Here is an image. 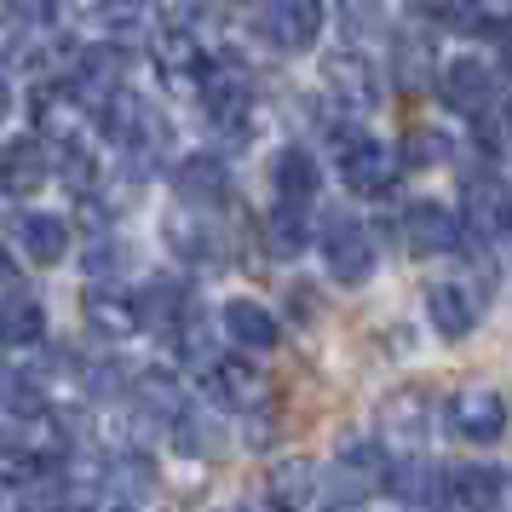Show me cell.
I'll return each mask as SVG.
<instances>
[{
	"label": "cell",
	"mask_w": 512,
	"mask_h": 512,
	"mask_svg": "<svg viewBox=\"0 0 512 512\" xmlns=\"http://www.w3.org/2000/svg\"><path fill=\"white\" fill-rule=\"evenodd\" d=\"M334 162H340V179H346L357 196H386L397 179V156L369 133H334Z\"/></svg>",
	"instance_id": "6da1fadb"
},
{
	"label": "cell",
	"mask_w": 512,
	"mask_h": 512,
	"mask_svg": "<svg viewBox=\"0 0 512 512\" xmlns=\"http://www.w3.org/2000/svg\"><path fill=\"white\" fill-rule=\"evenodd\" d=\"M196 93H202V110H208L219 127H242L248 110H254V81H248V70L231 64V58H213L208 70H202V81H196Z\"/></svg>",
	"instance_id": "7a4b0ae2"
},
{
	"label": "cell",
	"mask_w": 512,
	"mask_h": 512,
	"mask_svg": "<svg viewBox=\"0 0 512 512\" xmlns=\"http://www.w3.org/2000/svg\"><path fill=\"white\" fill-rule=\"evenodd\" d=\"M380 484L392 489L403 507L420 512H455V495H449V472L438 461H392Z\"/></svg>",
	"instance_id": "3957f363"
},
{
	"label": "cell",
	"mask_w": 512,
	"mask_h": 512,
	"mask_svg": "<svg viewBox=\"0 0 512 512\" xmlns=\"http://www.w3.org/2000/svg\"><path fill=\"white\" fill-rule=\"evenodd\" d=\"M323 259H328V271L340 282H351V288L374 277V242L357 219H346V213H334L323 225Z\"/></svg>",
	"instance_id": "277c9868"
},
{
	"label": "cell",
	"mask_w": 512,
	"mask_h": 512,
	"mask_svg": "<svg viewBox=\"0 0 512 512\" xmlns=\"http://www.w3.org/2000/svg\"><path fill=\"white\" fill-rule=\"evenodd\" d=\"M443 104H449L455 116H472V121L495 116V70L478 64V58H455V64L443 70Z\"/></svg>",
	"instance_id": "5b68a950"
},
{
	"label": "cell",
	"mask_w": 512,
	"mask_h": 512,
	"mask_svg": "<svg viewBox=\"0 0 512 512\" xmlns=\"http://www.w3.org/2000/svg\"><path fill=\"white\" fill-rule=\"evenodd\" d=\"M403 242H409V254H420V259L455 254V248H461V219L443 208V202H415V208L403 213Z\"/></svg>",
	"instance_id": "8992f818"
},
{
	"label": "cell",
	"mask_w": 512,
	"mask_h": 512,
	"mask_svg": "<svg viewBox=\"0 0 512 512\" xmlns=\"http://www.w3.org/2000/svg\"><path fill=\"white\" fill-rule=\"evenodd\" d=\"M449 426H455L466 443H495L507 432V403H501V392H489V386H466V392L449 403Z\"/></svg>",
	"instance_id": "52a82bcc"
},
{
	"label": "cell",
	"mask_w": 512,
	"mask_h": 512,
	"mask_svg": "<svg viewBox=\"0 0 512 512\" xmlns=\"http://www.w3.org/2000/svg\"><path fill=\"white\" fill-rule=\"evenodd\" d=\"M466 225L484 236V242H495V236H512V190L501 185V179L478 173V179L466 185Z\"/></svg>",
	"instance_id": "ba28073f"
},
{
	"label": "cell",
	"mask_w": 512,
	"mask_h": 512,
	"mask_svg": "<svg viewBox=\"0 0 512 512\" xmlns=\"http://www.w3.org/2000/svg\"><path fill=\"white\" fill-rule=\"evenodd\" d=\"M265 29L282 52H300L323 35V0H271L265 12Z\"/></svg>",
	"instance_id": "9c48e42d"
},
{
	"label": "cell",
	"mask_w": 512,
	"mask_h": 512,
	"mask_svg": "<svg viewBox=\"0 0 512 512\" xmlns=\"http://www.w3.org/2000/svg\"><path fill=\"white\" fill-rule=\"evenodd\" d=\"M150 58H156V75H162L167 87H196L202 70H208V58H202V47H196V35L179 29V24L156 35V52H150Z\"/></svg>",
	"instance_id": "30bf717a"
},
{
	"label": "cell",
	"mask_w": 512,
	"mask_h": 512,
	"mask_svg": "<svg viewBox=\"0 0 512 512\" xmlns=\"http://www.w3.org/2000/svg\"><path fill=\"white\" fill-rule=\"evenodd\" d=\"M328 87H334V104H340L346 116H369L380 81H374L363 52H340V58H328Z\"/></svg>",
	"instance_id": "8fae6325"
},
{
	"label": "cell",
	"mask_w": 512,
	"mask_h": 512,
	"mask_svg": "<svg viewBox=\"0 0 512 512\" xmlns=\"http://www.w3.org/2000/svg\"><path fill=\"white\" fill-rule=\"evenodd\" d=\"M41 185H47V150H41V139L0 144V190L6 196H35Z\"/></svg>",
	"instance_id": "7c38bea8"
},
{
	"label": "cell",
	"mask_w": 512,
	"mask_h": 512,
	"mask_svg": "<svg viewBox=\"0 0 512 512\" xmlns=\"http://www.w3.org/2000/svg\"><path fill=\"white\" fill-rule=\"evenodd\" d=\"M87 323H93L98 334H110V340H127V334H139L144 317H139V300H133V294L93 282V288H87Z\"/></svg>",
	"instance_id": "4fadbf2b"
},
{
	"label": "cell",
	"mask_w": 512,
	"mask_h": 512,
	"mask_svg": "<svg viewBox=\"0 0 512 512\" xmlns=\"http://www.w3.org/2000/svg\"><path fill=\"white\" fill-rule=\"evenodd\" d=\"M12 231H18V248H24L35 265H58L64 248H70V225H64L58 213H18Z\"/></svg>",
	"instance_id": "5bb4252c"
},
{
	"label": "cell",
	"mask_w": 512,
	"mask_h": 512,
	"mask_svg": "<svg viewBox=\"0 0 512 512\" xmlns=\"http://www.w3.org/2000/svg\"><path fill=\"white\" fill-rule=\"evenodd\" d=\"M271 185H277L282 208H305L317 196V162H311V150H300V144L277 150L271 156Z\"/></svg>",
	"instance_id": "9a60e30c"
},
{
	"label": "cell",
	"mask_w": 512,
	"mask_h": 512,
	"mask_svg": "<svg viewBox=\"0 0 512 512\" xmlns=\"http://www.w3.org/2000/svg\"><path fill=\"white\" fill-rule=\"evenodd\" d=\"M380 426H386V438L397 443H420L426 432H432V397L426 392H392L386 397V409H380Z\"/></svg>",
	"instance_id": "2e32d148"
},
{
	"label": "cell",
	"mask_w": 512,
	"mask_h": 512,
	"mask_svg": "<svg viewBox=\"0 0 512 512\" xmlns=\"http://www.w3.org/2000/svg\"><path fill=\"white\" fill-rule=\"evenodd\" d=\"M225 334H231L242 351H271L282 340L277 317H271L259 300H231V305H225Z\"/></svg>",
	"instance_id": "e0dca14e"
},
{
	"label": "cell",
	"mask_w": 512,
	"mask_h": 512,
	"mask_svg": "<svg viewBox=\"0 0 512 512\" xmlns=\"http://www.w3.org/2000/svg\"><path fill=\"white\" fill-rule=\"evenodd\" d=\"M426 317H432V328H438L443 340H461L478 311H472L461 282H432V288H426Z\"/></svg>",
	"instance_id": "ac0fdd59"
},
{
	"label": "cell",
	"mask_w": 512,
	"mask_h": 512,
	"mask_svg": "<svg viewBox=\"0 0 512 512\" xmlns=\"http://www.w3.org/2000/svg\"><path fill=\"white\" fill-rule=\"evenodd\" d=\"M449 495H455V507L461 512H495L501 507V472L495 466H461V472H449Z\"/></svg>",
	"instance_id": "d6986e66"
},
{
	"label": "cell",
	"mask_w": 512,
	"mask_h": 512,
	"mask_svg": "<svg viewBox=\"0 0 512 512\" xmlns=\"http://www.w3.org/2000/svg\"><path fill=\"white\" fill-rule=\"evenodd\" d=\"M208 380H213V392L225 397L231 409H248L259 392H265V369H254L248 357H219L208 369Z\"/></svg>",
	"instance_id": "ffe728a7"
},
{
	"label": "cell",
	"mask_w": 512,
	"mask_h": 512,
	"mask_svg": "<svg viewBox=\"0 0 512 512\" xmlns=\"http://www.w3.org/2000/svg\"><path fill=\"white\" fill-rule=\"evenodd\" d=\"M179 196H185L190 208H219L225 202V167L213 162V156H190L179 167Z\"/></svg>",
	"instance_id": "44dd1931"
},
{
	"label": "cell",
	"mask_w": 512,
	"mask_h": 512,
	"mask_svg": "<svg viewBox=\"0 0 512 512\" xmlns=\"http://www.w3.org/2000/svg\"><path fill=\"white\" fill-rule=\"evenodd\" d=\"M133 403H139L150 420H179L185 415V392H179L173 374H139V380H133Z\"/></svg>",
	"instance_id": "7402d4cb"
},
{
	"label": "cell",
	"mask_w": 512,
	"mask_h": 512,
	"mask_svg": "<svg viewBox=\"0 0 512 512\" xmlns=\"http://www.w3.org/2000/svg\"><path fill=\"white\" fill-rule=\"evenodd\" d=\"M47 334V311L35 300H0V346H35Z\"/></svg>",
	"instance_id": "603a6c76"
},
{
	"label": "cell",
	"mask_w": 512,
	"mask_h": 512,
	"mask_svg": "<svg viewBox=\"0 0 512 512\" xmlns=\"http://www.w3.org/2000/svg\"><path fill=\"white\" fill-rule=\"evenodd\" d=\"M334 478L346 484V495H363V489H374L380 478H386V461H380L374 443H351L346 455L334 461Z\"/></svg>",
	"instance_id": "cb8c5ba5"
},
{
	"label": "cell",
	"mask_w": 512,
	"mask_h": 512,
	"mask_svg": "<svg viewBox=\"0 0 512 512\" xmlns=\"http://www.w3.org/2000/svg\"><path fill=\"white\" fill-rule=\"evenodd\" d=\"M265 248L277 259H300L305 248H311V231H305L300 208H277L271 219H265Z\"/></svg>",
	"instance_id": "d4e9b609"
},
{
	"label": "cell",
	"mask_w": 512,
	"mask_h": 512,
	"mask_svg": "<svg viewBox=\"0 0 512 512\" xmlns=\"http://www.w3.org/2000/svg\"><path fill=\"white\" fill-rule=\"evenodd\" d=\"M173 351L185 357L190 369H202V363L213 369V334H208V317H202V311H185V317L173 323Z\"/></svg>",
	"instance_id": "484cf974"
},
{
	"label": "cell",
	"mask_w": 512,
	"mask_h": 512,
	"mask_svg": "<svg viewBox=\"0 0 512 512\" xmlns=\"http://www.w3.org/2000/svg\"><path fill=\"white\" fill-rule=\"evenodd\" d=\"M0 409H12V415H41V409H47V397H41V386H35L29 374L6 369V374H0Z\"/></svg>",
	"instance_id": "4316f807"
},
{
	"label": "cell",
	"mask_w": 512,
	"mask_h": 512,
	"mask_svg": "<svg viewBox=\"0 0 512 512\" xmlns=\"http://www.w3.org/2000/svg\"><path fill=\"white\" fill-rule=\"evenodd\" d=\"M167 242H173V248L190 259V265H202V259H219V236H213L208 225H190V219H173Z\"/></svg>",
	"instance_id": "83f0119b"
},
{
	"label": "cell",
	"mask_w": 512,
	"mask_h": 512,
	"mask_svg": "<svg viewBox=\"0 0 512 512\" xmlns=\"http://www.w3.org/2000/svg\"><path fill=\"white\" fill-rule=\"evenodd\" d=\"M173 426H179V449H185V455H208L213 461V455L225 449V432H219L213 420H202V415H179Z\"/></svg>",
	"instance_id": "f1b7e54d"
},
{
	"label": "cell",
	"mask_w": 512,
	"mask_h": 512,
	"mask_svg": "<svg viewBox=\"0 0 512 512\" xmlns=\"http://www.w3.org/2000/svg\"><path fill=\"white\" fill-rule=\"evenodd\" d=\"M35 472H41V455H29L18 438H6V432H0V489L29 484Z\"/></svg>",
	"instance_id": "f546056e"
},
{
	"label": "cell",
	"mask_w": 512,
	"mask_h": 512,
	"mask_svg": "<svg viewBox=\"0 0 512 512\" xmlns=\"http://www.w3.org/2000/svg\"><path fill=\"white\" fill-rule=\"evenodd\" d=\"M426 12L449 29H478V0H426Z\"/></svg>",
	"instance_id": "4dcf8cb0"
},
{
	"label": "cell",
	"mask_w": 512,
	"mask_h": 512,
	"mask_svg": "<svg viewBox=\"0 0 512 512\" xmlns=\"http://www.w3.org/2000/svg\"><path fill=\"white\" fill-rule=\"evenodd\" d=\"M139 12H144V0H98V18L104 24H139Z\"/></svg>",
	"instance_id": "1f68e13d"
},
{
	"label": "cell",
	"mask_w": 512,
	"mask_h": 512,
	"mask_svg": "<svg viewBox=\"0 0 512 512\" xmlns=\"http://www.w3.org/2000/svg\"><path fill=\"white\" fill-rule=\"evenodd\" d=\"M409 162H438L443 150H449V144H443V133H409Z\"/></svg>",
	"instance_id": "d6a6232c"
},
{
	"label": "cell",
	"mask_w": 512,
	"mask_h": 512,
	"mask_svg": "<svg viewBox=\"0 0 512 512\" xmlns=\"http://www.w3.org/2000/svg\"><path fill=\"white\" fill-rule=\"evenodd\" d=\"M0 6H6L18 24H41V18H47V0H0Z\"/></svg>",
	"instance_id": "836d02e7"
},
{
	"label": "cell",
	"mask_w": 512,
	"mask_h": 512,
	"mask_svg": "<svg viewBox=\"0 0 512 512\" xmlns=\"http://www.w3.org/2000/svg\"><path fill=\"white\" fill-rule=\"evenodd\" d=\"M6 110H12V87H6V75H0V121H6Z\"/></svg>",
	"instance_id": "e575fe53"
},
{
	"label": "cell",
	"mask_w": 512,
	"mask_h": 512,
	"mask_svg": "<svg viewBox=\"0 0 512 512\" xmlns=\"http://www.w3.org/2000/svg\"><path fill=\"white\" fill-rule=\"evenodd\" d=\"M12 277V259H6V248H0V282Z\"/></svg>",
	"instance_id": "d590c367"
},
{
	"label": "cell",
	"mask_w": 512,
	"mask_h": 512,
	"mask_svg": "<svg viewBox=\"0 0 512 512\" xmlns=\"http://www.w3.org/2000/svg\"><path fill=\"white\" fill-rule=\"evenodd\" d=\"M334 512H357V507H351V501H334Z\"/></svg>",
	"instance_id": "8d00e7d4"
},
{
	"label": "cell",
	"mask_w": 512,
	"mask_h": 512,
	"mask_svg": "<svg viewBox=\"0 0 512 512\" xmlns=\"http://www.w3.org/2000/svg\"><path fill=\"white\" fill-rule=\"evenodd\" d=\"M225 6H248V0H225Z\"/></svg>",
	"instance_id": "74e56055"
},
{
	"label": "cell",
	"mask_w": 512,
	"mask_h": 512,
	"mask_svg": "<svg viewBox=\"0 0 512 512\" xmlns=\"http://www.w3.org/2000/svg\"><path fill=\"white\" fill-rule=\"evenodd\" d=\"M24 512H47V507H24Z\"/></svg>",
	"instance_id": "f35d334b"
},
{
	"label": "cell",
	"mask_w": 512,
	"mask_h": 512,
	"mask_svg": "<svg viewBox=\"0 0 512 512\" xmlns=\"http://www.w3.org/2000/svg\"><path fill=\"white\" fill-rule=\"evenodd\" d=\"M110 512H133V507H110Z\"/></svg>",
	"instance_id": "ab89813d"
}]
</instances>
